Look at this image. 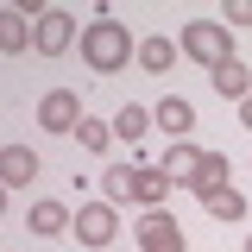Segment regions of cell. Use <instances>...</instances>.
I'll return each instance as SVG.
<instances>
[{"mask_svg": "<svg viewBox=\"0 0 252 252\" xmlns=\"http://www.w3.org/2000/svg\"><path fill=\"white\" fill-rule=\"evenodd\" d=\"M82 63H89L94 76H120L126 69V57H139V44L126 38V26L120 19H94V26H82Z\"/></svg>", "mask_w": 252, "mask_h": 252, "instance_id": "cell-1", "label": "cell"}, {"mask_svg": "<svg viewBox=\"0 0 252 252\" xmlns=\"http://www.w3.org/2000/svg\"><path fill=\"white\" fill-rule=\"evenodd\" d=\"M183 57H195L208 76H215L220 63L233 57V38H227V26H215V19H189V26H183Z\"/></svg>", "mask_w": 252, "mask_h": 252, "instance_id": "cell-2", "label": "cell"}, {"mask_svg": "<svg viewBox=\"0 0 252 252\" xmlns=\"http://www.w3.org/2000/svg\"><path fill=\"white\" fill-rule=\"evenodd\" d=\"M170 177H164V164H132V170H126V202H139V208H145V215H152V208H164V195H170Z\"/></svg>", "mask_w": 252, "mask_h": 252, "instance_id": "cell-3", "label": "cell"}, {"mask_svg": "<svg viewBox=\"0 0 252 252\" xmlns=\"http://www.w3.org/2000/svg\"><path fill=\"white\" fill-rule=\"evenodd\" d=\"M82 120H89V114H82V101H76L69 89H51L44 101H38V126H44V132H76Z\"/></svg>", "mask_w": 252, "mask_h": 252, "instance_id": "cell-4", "label": "cell"}, {"mask_svg": "<svg viewBox=\"0 0 252 252\" xmlns=\"http://www.w3.org/2000/svg\"><path fill=\"white\" fill-rule=\"evenodd\" d=\"M69 44H82V38H76V19H69L63 6H44V13H38V51H44V57H63Z\"/></svg>", "mask_w": 252, "mask_h": 252, "instance_id": "cell-5", "label": "cell"}, {"mask_svg": "<svg viewBox=\"0 0 252 252\" xmlns=\"http://www.w3.org/2000/svg\"><path fill=\"white\" fill-rule=\"evenodd\" d=\"M189 240H183V227L164 215V208H152V215L139 220V252H183Z\"/></svg>", "mask_w": 252, "mask_h": 252, "instance_id": "cell-6", "label": "cell"}, {"mask_svg": "<svg viewBox=\"0 0 252 252\" xmlns=\"http://www.w3.org/2000/svg\"><path fill=\"white\" fill-rule=\"evenodd\" d=\"M76 240H82V246H114V202L76 208Z\"/></svg>", "mask_w": 252, "mask_h": 252, "instance_id": "cell-7", "label": "cell"}, {"mask_svg": "<svg viewBox=\"0 0 252 252\" xmlns=\"http://www.w3.org/2000/svg\"><path fill=\"white\" fill-rule=\"evenodd\" d=\"M152 120L164 126V132H170V145H177V139H189V126H195V107H189L183 94H164V101L152 107Z\"/></svg>", "mask_w": 252, "mask_h": 252, "instance_id": "cell-8", "label": "cell"}, {"mask_svg": "<svg viewBox=\"0 0 252 252\" xmlns=\"http://www.w3.org/2000/svg\"><path fill=\"white\" fill-rule=\"evenodd\" d=\"M208 82H215V94H220V101H233V107H240V101L252 94V69H246L240 57H227L215 76H208Z\"/></svg>", "mask_w": 252, "mask_h": 252, "instance_id": "cell-9", "label": "cell"}, {"mask_svg": "<svg viewBox=\"0 0 252 252\" xmlns=\"http://www.w3.org/2000/svg\"><path fill=\"white\" fill-rule=\"evenodd\" d=\"M32 177H38V152H26V145H6V152H0V183H6V189H26Z\"/></svg>", "mask_w": 252, "mask_h": 252, "instance_id": "cell-10", "label": "cell"}, {"mask_svg": "<svg viewBox=\"0 0 252 252\" xmlns=\"http://www.w3.org/2000/svg\"><path fill=\"white\" fill-rule=\"evenodd\" d=\"M202 158L208 152H195V145H189V139H177V145H170V152H164V177H170V183H195V170H202Z\"/></svg>", "mask_w": 252, "mask_h": 252, "instance_id": "cell-11", "label": "cell"}, {"mask_svg": "<svg viewBox=\"0 0 252 252\" xmlns=\"http://www.w3.org/2000/svg\"><path fill=\"white\" fill-rule=\"evenodd\" d=\"M26 38L38 44V19L26 26V13H19V6H6V13H0V51H6V57H19V51H26Z\"/></svg>", "mask_w": 252, "mask_h": 252, "instance_id": "cell-12", "label": "cell"}, {"mask_svg": "<svg viewBox=\"0 0 252 252\" xmlns=\"http://www.w3.org/2000/svg\"><path fill=\"white\" fill-rule=\"evenodd\" d=\"M227 177H233V164H227V152H208L202 158V170H195V195H202V202H208V195H220V189H227Z\"/></svg>", "mask_w": 252, "mask_h": 252, "instance_id": "cell-13", "label": "cell"}, {"mask_svg": "<svg viewBox=\"0 0 252 252\" xmlns=\"http://www.w3.org/2000/svg\"><path fill=\"white\" fill-rule=\"evenodd\" d=\"M26 227L38 233V240H51V233H63V227H76V220H69V208H63V202H32Z\"/></svg>", "mask_w": 252, "mask_h": 252, "instance_id": "cell-14", "label": "cell"}, {"mask_svg": "<svg viewBox=\"0 0 252 252\" xmlns=\"http://www.w3.org/2000/svg\"><path fill=\"white\" fill-rule=\"evenodd\" d=\"M170 63H177V44H170V38H145V44H139V69H152V76H164Z\"/></svg>", "mask_w": 252, "mask_h": 252, "instance_id": "cell-15", "label": "cell"}, {"mask_svg": "<svg viewBox=\"0 0 252 252\" xmlns=\"http://www.w3.org/2000/svg\"><path fill=\"white\" fill-rule=\"evenodd\" d=\"M145 132H152V114H145V107H120V114H114V139L132 145V139H145Z\"/></svg>", "mask_w": 252, "mask_h": 252, "instance_id": "cell-16", "label": "cell"}, {"mask_svg": "<svg viewBox=\"0 0 252 252\" xmlns=\"http://www.w3.org/2000/svg\"><path fill=\"white\" fill-rule=\"evenodd\" d=\"M202 208H208L215 220H246V195H240V189H220V195H208Z\"/></svg>", "mask_w": 252, "mask_h": 252, "instance_id": "cell-17", "label": "cell"}, {"mask_svg": "<svg viewBox=\"0 0 252 252\" xmlns=\"http://www.w3.org/2000/svg\"><path fill=\"white\" fill-rule=\"evenodd\" d=\"M76 139H82V152H107V145H114V120H82Z\"/></svg>", "mask_w": 252, "mask_h": 252, "instance_id": "cell-18", "label": "cell"}, {"mask_svg": "<svg viewBox=\"0 0 252 252\" xmlns=\"http://www.w3.org/2000/svg\"><path fill=\"white\" fill-rule=\"evenodd\" d=\"M227 26H252V0H233L227 6Z\"/></svg>", "mask_w": 252, "mask_h": 252, "instance_id": "cell-19", "label": "cell"}, {"mask_svg": "<svg viewBox=\"0 0 252 252\" xmlns=\"http://www.w3.org/2000/svg\"><path fill=\"white\" fill-rule=\"evenodd\" d=\"M107 202H126V170H107Z\"/></svg>", "mask_w": 252, "mask_h": 252, "instance_id": "cell-20", "label": "cell"}, {"mask_svg": "<svg viewBox=\"0 0 252 252\" xmlns=\"http://www.w3.org/2000/svg\"><path fill=\"white\" fill-rule=\"evenodd\" d=\"M240 126H252V94H246V101H240Z\"/></svg>", "mask_w": 252, "mask_h": 252, "instance_id": "cell-21", "label": "cell"}, {"mask_svg": "<svg viewBox=\"0 0 252 252\" xmlns=\"http://www.w3.org/2000/svg\"><path fill=\"white\" fill-rule=\"evenodd\" d=\"M246 252H252V233H246Z\"/></svg>", "mask_w": 252, "mask_h": 252, "instance_id": "cell-22", "label": "cell"}]
</instances>
